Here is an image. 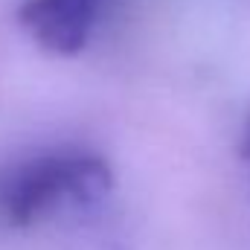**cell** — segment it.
<instances>
[{
	"label": "cell",
	"instance_id": "cell-2",
	"mask_svg": "<svg viewBox=\"0 0 250 250\" xmlns=\"http://www.w3.org/2000/svg\"><path fill=\"white\" fill-rule=\"evenodd\" d=\"M102 0H23L21 26L56 56H76L96 23Z\"/></svg>",
	"mask_w": 250,
	"mask_h": 250
},
{
	"label": "cell",
	"instance_id": "cell-1",
	"mask_svg": "<svg viewBox=\"0 0 250 250\" xmlns=\"http://www.w3.org/2000/svg\"><path fill=\"white\" fill-rule=\"evenodd\" d=\"M111 169L84 151H53L32 157L0 178V218L29 227L62 207H93L111 192Z\"/></svg>",
	"mask_w": 250,
	"mask_h": 250
},
{
	"label": "cell",
	"instance_id": "cell-3",
	"mask_svg": "<svg viewBox=\"0 0 250 250\" xmlns=\"http://www.w3.org/2000/svg\"><path fill=\"white\" fill-rule=\"evenodd\" d=\"M242 154L248 157V163H250V123H248V128H245V140H242Z\"/></svg>",
	"mask_w": 250,
	"mask_h": 250
}]
</instances>
